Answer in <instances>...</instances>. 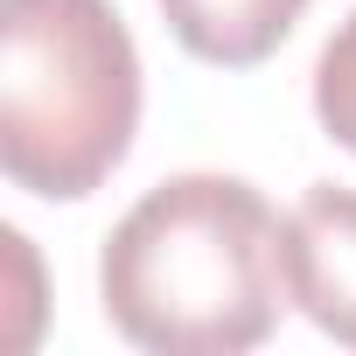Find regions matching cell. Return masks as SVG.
<instances>
[{
    "mask_svg": "<svg viewBox=\"0 0 356 356\" xmlns=\"http://www.w3.org/2000/svg\"><path fill=\"white\" fill-rule=\"evenodd\" d=\"M112 328L154 356H238L280 328L286 217L245 175H168L105 238Z\"/></svg>",
    "mask_w": 356,
    "mask_h": 356,
    "instance_id": "obj_1",
    "label": "cell"
},
{
    "mask_svg": "<svg viewBox=\"0 0 356 356\" xmlns=\"http://www.w3.org/2000/svg\"><path fill=\"white\" fill-rule=\"evenodd\" d=\"M140 133V49L112 0H0V168L49 203L91 196Z\"/></svg>",
    "mask_w": 356,
    "mask_h": 356,
    "instance_id": "obj_2",
    "label": "cell"
},
{
    "mask_svg": "<svg viewBox=\"0 0 356 356\" xmlns=\"http://www.w3.org/2000/svg\"><path fill=\"white\" fill-rule=\"evenodd\" d=\"M286 300L356 349V189L314 182L286 217Z\"/></svg>",
    "mask_w": 356,
    "mask_h": 356,
    "instance_id": "obj_3",
    "label": "cell"
},
{
    "mask_svg": "<svg viewBox=\"0 0 356 356\" xmlns=\"http://www.w3.org/2000/svg\"><path fill=\"white\" fill-rule=\"evenodd\" d=\"M161 15L189 56L217 70H252L293 35L307 0H161Z\"/></svg>",
    "mask_w": 356,
    "mask_h": 356,
    "instance_id": "obj_4",
    "label": "cell"
},
{
    "mask_svg": "<svg viewBox=\"0 0 356 356\" xmlns=\"http://www.w3.org/2000/svg\"><path fill=\"white\" fill-rule=\"evenodd\" d=\"M314 119H321V133H328L335 147L356 154V8H349V22L328 35L321 63H314Z\"/></svg>",
    "mask_w": 356,
    "mask_h": 356,
    "instance_id": "obj_5",
    "label": "cell"
}]
</instances>
